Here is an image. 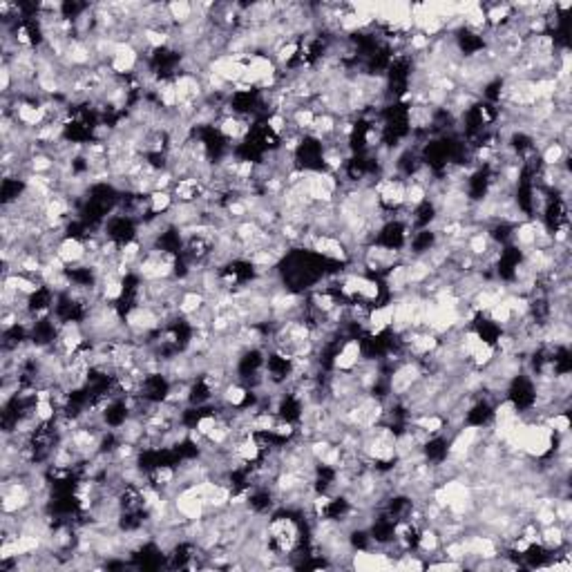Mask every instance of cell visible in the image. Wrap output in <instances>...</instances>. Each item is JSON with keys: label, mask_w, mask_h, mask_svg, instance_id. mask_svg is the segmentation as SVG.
<instances>
[{"label": "cell", "mask_w": 572, "mask_h": 572, "mask_svg": "<svg viewBox=\"0 0 572 572\" xmlns=\"http://www.w3.org/2000/svg\"><path fill=\"white\" fill-rule=\"evenodd\" d=\"M56 255L67 264V266H81V264L85 262V258H88V249H85L81 237L65 235L63 240L58 242Z\"/></svg>", "instance_id": "obj_1"}, {"label": "cell", "mask_w": 572, "mask_h": 572, "mask_svg": "<svg viewBox=\"0 0 572 572\" xmlns=\"http://www.w3.org/2000/svg\"><path fill=\"white\" fill-rule=\"evenodd\" d=\"M168 14L175 27H186L195 21V5L186 3V0H177V3H168Z\"/></svg>", "instance_id": "obj_2"}, {"label": "cell", "mask_w": 572, "mask_h": 572, "mask_svg": "<svg viewBox=\"0 0 572 572\" xmlns=\"http://www.w3.org/2000/svg\"><path fill=\"white\" fill-rule=\"evenodd\" d=\"M173 192L170 190H155L152 195H148V203H150V215H166V212L173 208Z\"/></svg>", "instance_id": "obj_3"}]
</instances>
